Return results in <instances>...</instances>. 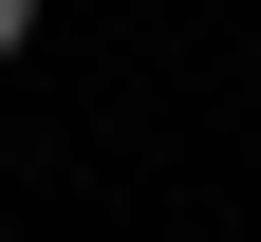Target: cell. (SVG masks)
<instances>
[{
    "mask_svg": "<svg viewBox=\"0 0 261 242\" xmlns=\"http://www.w3.org/2000/svg\"><path fill=\"white\" fill-rule=\"evenodd\" d=\"M19 38H38V0H0V56H19Z\"/></svg>",
    "mask_w": 261,
    "mask_h": 242,
    "instance_id": "cell-1",
    "label": "cell"
}]
</instances>
